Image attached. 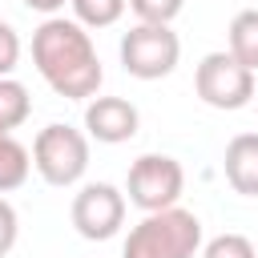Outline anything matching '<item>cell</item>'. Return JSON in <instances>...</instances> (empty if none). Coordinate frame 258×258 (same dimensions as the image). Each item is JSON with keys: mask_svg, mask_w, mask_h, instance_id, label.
I'll use <instances>...</instances> for the list:
<instances>
[{"mask_svg": "<svg viewBox=\"0 0 258 258\" xmlns=\"http://www.w3.org/2000/svg\"><path fill=\"white\" fill-rule=\"evenodd\" d=\"M202 258H258V250L246 234H218V238L206 242Z\"/></svg>", "mask_w": 258, "mask_h": 258, "instance_id": "14", "label": "cell"}, {"mask_svg": "<svg viewBox=\"0 0 258 258\" xmlns=\"http://www.w3.org/2000/svg\"><path fill=\"white\" fill-rule=\"evenodd\" d=\"M181 189H185V169L169 153H141L129 165V202L145 214L177 206Z\"/></svg>", "mask_w": 258, "mask_h": 258, "instance_id": "5", "label": "cell"}, {"mask_svg": "<svg viewBox=\"0 0 258 258\" xmlns=\"http://www.w3.org/2000/svg\"><path fill=\"white\" fill-rule=\"evenodd\" d=\"M28 113H32L28 89H24L20 81H12V77H0V133L20 129V125L28 121Z\"/></svg>", "mask_w": 258, "mask_h": 258, "instance_id": "12", "label": "cell"}, {"mask_svg": "<svg viewBox=\"0 0 258 258\" xmlns=\"http://www.w3.org/2000/svg\"><path fill=\"white\" fill-rule=\"evenodd\" d=\"M129 8L137 12L141 24H169L181 12V0H129Z\"/></svg>", "mask_w": 258, "mask_h": 258, "instance_id": "15", "label": "cell"}, {"mask_svg": "<svg viewBox=\"0 0 258 258\" xmlns=\"http://www.w3.org/2000/svg\"><path fill=\"white\" fill-rule=\"evenodd\" d=\"M20 60V36L8 20H0V77H8Z\"/></svg>", "mask_w": 258, "mask_h": 258, "instance_id": "16", "label": "cell"}, {"mask_svg": "<svg viewBox=\"0 0 258 258\" xmlns=\"http://www.w3.org/2000/svg\"><path fill=\"white\" fill-rule=\"evenodd\" d=\"M69 0H24V8H32V12H44V16H52V12H60Z\"/></svg>", "mask_w": 258, "mask_h": 258, "instance_id": "18", "label": "cell"}, {"mask_svg": "<svg viewBox=\"0 0 258 258\" xmlns=\"http://www.w3.org/2000/svg\"><path fill=\"white\" fill-rule=\"evenodd\" d=\"M226 181L242 198H258V133H238L222 157Z\"/></svg>", "mask_w": 258, "mask_h": 258, "instance_id": "9", "label": "cell"}, {"mask_svg": "<svg viewBox=\"0 0 258 258\" xmlns=\"http://www.w3.org/2000/svg\"><path fill=\"white\" fill-rule=\"evenodd\" d=\"M16 234H20V218H16L12 202H8V198H0V258L16 246Z\"/></svg>", "mask_w": 258, "mask_h": 258, "instance_id": "17", "label": "cell"}, {"mask_svg": "<svg viewBox=\"0 0 258 258\" xmlns=\"http://www.w3.org/2000/svg\"><path fill=\"white\" fill-rule=\"evenodd\" d=\"M194 89L210 109H242L254 97V73L230 52H206L194 73Z\"/></svg>", "mask_w": 258, "mask_h": 258, "instance_id": "6", "label": "cell"}, {"mask_svg": "<svg viewBox=\"0 0 258 258\" xmlns=\"http://www.w3.org/2000/svg\"><path fill=\"white\" fill-rule=\"evenodd\" d=\"M137 125H141L137 105L125 101V97H97V101H89V109H85V129H89V137H97V141H105V145H121V141L137 137Z\"/></svg>", "mask_w": 258, "mask_h": 258, "instance_id": "8", "label": "cell"}, {"mask_svg": "<svg viewBox=\"0 0 258 258\" xmlns=\"http://www.w3.org/2000/svg\"><path fill=\"white\" fill-rule=\"evenodd\" d=\"M32 64L48 81V89L64 101L97 97V89L105 81L101 56H97L85 24L64 20V16H48L32 32Z\"/></svg>", "mask_w": 258, "mask_h": 258, "instance_id": "1", "label": "cell"}, {"mask_svg": "<svg viewBox=\"0 0 258 258\" xmlns=\"http://www.w3.org/2000/svg\"><path fill=\"white\" fill-rule=\"evenodd\" d=\"M181 40L169 24H137L121 36V64L137 81H161L177 69Z\"/></svg>", "mask_w": 258, "mask_h": 258, "instance_id": "4", "label": "cell"}, {"mask_svg": "<svg viewBox=\"0 0 258 258\" xmlns=\"http://www.w3.org/2000/svg\"><path fill=\"white\" fill-rule=\"evenodd\" d=\"M198 250H202L198 214H189L181 206H169V210L145 214L129 230L121 258H194Z\"/></svg>", "mask_w": 258, "mask_h": 258, "instance_id": "2", "label": "cell"}, {"mask_svg": "<svg viewBox=\"0 0 258 258\" xmlns=\"http://www.w3.org/2000/svg\"><path fill=\"white\" fill-rule=\"evenodd\" d=\"M69 4H73L77 24H85V28H109V24L121 20V12H125L129 0H69Z\"/></svg>", "mask_w": 258, "mask_h": 258, "instance_id": "13", "label": "cell"}, {"mask_svg": "<svg viewBox=\"0 0 258 258\" xmlns=\"http://www.w3.org/2000/svg\"><path fill=\"white\" fill-rule=\"evenodd\" d=\"M32 165L48 185H77L89 169V137L73 125H44L32 141Z\"/></svg>", "mask_w": 258, "mask_h": 258, "instance_id": "3", "label": "cell"}, {"mask_svg": "<svg viewBox=\"0 0 258 258\" xmlns=\"http://www.w3.org/2000/svg\"><path fill=\"white\" fill-rule=\"evenodd\" d=\"M28 165H32L28 149H24L12 133H0V194L20 189V185L28 181Z\"/></svg>", "mask_w": 258, "mask_h": 258, "instance_id": "11", "label": "cell"}, {"mask_svg": "<svg viewBox=\"0 0 258 258\" xmlns=\"http://www.w3.org/2000/svg\"><path fill=\"white\" fill-rule=\"evenodd\" d=\"M230 56L250 73L258 69V8H246L230 20Z\"/></svg>", "mask_w": 258, "mask_h": 258, "instance_id": "10", "label": "cell"}, {"mask_svg": "<svg viewBox=\"0 0 258 258\" xmlns=\"http://www.w3.org/2000/svg\"><path fill=\"white\" fill-rule=\"evenodd\" d=\"M121 222H125V198L117 185H109V181L81 185V194L73 198V226L81 238L105 242L121 230Z\"/></svg>", "mask_w": 258, "mask_h": 258, "instance_id": "7", "label": "cell"}]
</instances>
